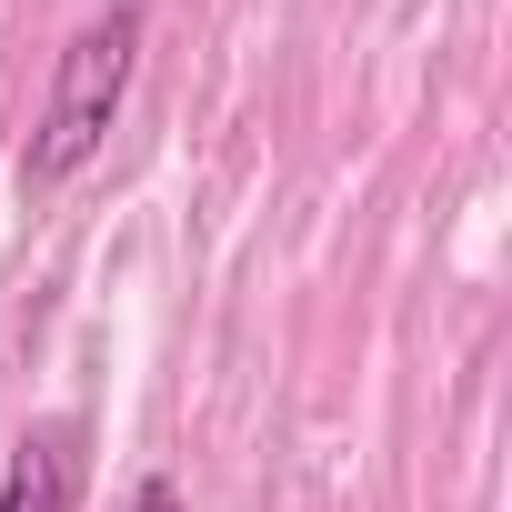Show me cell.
Listing matches in <instances>:
<instances>
[{
    "label": "cell",
    "mask_w": 512,
    "mask_h": 512,
    "mask_svg": "<svg viewBox=\"0 0 512 512\" xmlns=\"http://www.w3.org/2000/svg\"><path fill=\"white\" fill-rule=\"evenodd\" d=\"M131 71H141V0H111L101 21L71 31V51H61V71H51V101H41L31 141H21V181H31V191H61V181L111 141V121H121V101H131Z\"/></svg>",
    "instance_id": "6da1fadb"
},
{
    "label": "cell",
    "mask_w": 512,
    "mask_h": 512,
    "mask_svg": "<svg viewBox=\"0 0 512 512\" xmlns=\"http://www.w3.org/2000/svg\"><path fill=\"white\" fill-rule=\"evenodd\" d=\"M131 512H181V492H171V482H161V472H151V482H141V502H131Z\"/></svg>",
    "instance_id": "3957f363"
},
{
    "label": "cell",
    "mask_w": 512,
    "mask_h": 512,
    "mask_svg": "<svg viewBox=\"0 0 512 512\" xmlns=\"http://www.w3.org/2000/svg\"><path fill=\"white\" fill-rule=\"evenodd\" d=\"M71 502H81V422H41L0 472V512H71Z\"/></svg>",
    "instance_id": "7a4b0ae2"
}]
</instances>
